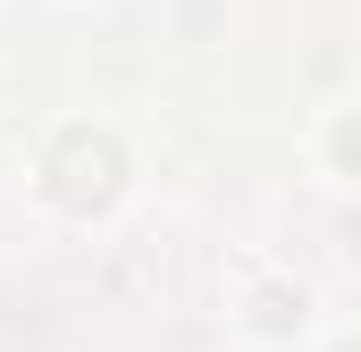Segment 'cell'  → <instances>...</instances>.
Returning a JSON list of instances; mask_svg holds the SVG:
<instances>
[{"instance_id": "obj_2", "label": "cell", "mask_w": 361, "mask_h": 352, "mask_svg": "<svg viewBox=\"0 0 361 352\" xmlns=\"http://www.w3.org/2000/svg\"><path fill=\"white\" fill-rule=\"evenodd\" d=\"M328 151H336V168H361V118H336L328 126Z\"/></svg>"}, {"instance_id": "obj_3", "label": "cell", "mask_w": 361, "mask_h": 352, "mask_svg": "<svg viewBox=\"0 0 361 352\" xmlns=\"http://www.w3.org/2000/svg\"><path fill=\"white\" fill-rule=\"evenodd\" d=\"M345 352H361V344H345Z\"/></svg>"}, {"instance_id": "obj_1", "label": "cell", "mask_w": 361, "mask_h": 352, "mask_svg": "<svg viewBox=\"0 0 361 352\" xmlns=\"http://www.w3.org/2000/svg\"><path fill=\"white\" fill-rule=\"evenodd\" d=\"M42 176H51V193H59L68 210H101V201L118 193V176H126V160H118V143H109L101 126H68V134L51 143V160H42Z\"/></svg>"}]
</instances>
